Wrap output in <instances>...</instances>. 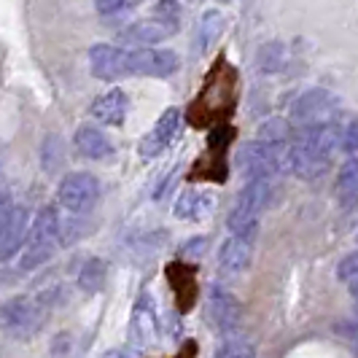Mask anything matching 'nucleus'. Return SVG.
I'll list each match as a JSON object with an SVG mask.
<instances>
[{"label":"nucleus","mask_w":358,"mask_h":358,"mask_svg":"<svg viewBox=\"0 0 358 358\" xmlns=\"http://www.w3.org/2000/svg\"><path fill=\"white\" fill-rule=\"evenodd\" d=\"M46 323L43 296H14L0 307V326L11 340H33Z\"/></svg>","instance_id":"1"},{"label":"nucleus","mask_w":358,"mask_h":358,"mask_svg":"<svg viewBox=\"0 0 358 358\" xmlns=\"http://www.w3.org/2000/svg\"><path fill=\"white\" fill-rule=\"evenodd\" d=\"M62 243V227H59V215L54 208H43L36 215L30 234H27V251L22 253V269H36L43 262H49L54 256V248Z\"/></svg>","instance_id":"2"},{"label":"nucleus","mask_w":358,"mask_h":358,"mask_svg":"<svg viewBox=\"0 0 358 358\" xmlns=\"http://www.w3.org/2000/svg\"><path fill=\"white\" fill-rule=\"evenodd\" d=\"M57 199L73 215L90 213L100 199V180L92 173H68L57 189Z\"/></svg>","instance_id":"3"},{"label":"nucleus","mask_w":358,"mask_h":358,"mask_svg":"<svg viewBox=\"0 0 358 358\" xmlns=\"http://www.w3.org/2000/svg\"><path fill=\"white\" fill-rule=\"evenodd\" d=\"M205 313H208V323L213 326L218 334L229 337L240 329L243 323V305L237 302L232 291L221 286H210L205 294Z\"/></svg>","instance_id":"4"},{"label":"nucleus","mask_w":358,"mask_h":358,"mask_svg":"<svg viewBox=\"0 0 358 358\" xmlns=\"http://www.w3.org/2000/svg\"><path fill=\"white\" fill-rule=\"evenodd\" d=\"M291 116H294V122H299L302 127L331 124L340 116V97L326 90H310L294 103Z\"/></svg>","instance_id":"5"},{"label":"nucleus","mask_w":358,"mask_h":358,"mask_svg":"<svg viewBox=\"0 0 358 358\" xmlns=\"http://www.w3.org/2000/svg\"><path fill=\"white\" fill-rule=\"evenodd\" d=\"M237 164H240V173L248 180L269 178L278 173L280 167V157H278V145H269L264 141H253L245 143L237 154Z\"/></svg>","instance_id":"6"},{"label":"nucleus","mask_w":358,"mask_h":358,"mask_svg":"<svg viewBox=\"0 0 358 358\" xmlns=\"http://www.w3.org/2000/svg\"><path fill=\"white\" fill-rule=\"evenodd\" d=\"M127 71L129 76L167 78L178 71V54L167 49H132L127 52Z\"/></svg>","instance_id":"7"},{"label":"nucleus","mask_w":358,"mask_h":358,"mask_svg":"<svg viewBox=\"0 0 358 358\" xmlns=\"http://www.w3.org/2000/svg\"><path fill=\"white\" fill-rule=\"evenodd\" d=\"M283 164H286V170L291 176H296L302 180H315L329 170V157L315 151L313 145L294 141L291 148L286 151V157H283Z\"/></svg>","instance_id":"8"},{"label":"nucleus","mask_w":358,"mask_h":358,"mask_svg":"<svg viewBox=\"0 0 358 358\" xmlns=\"http://www.w3.org/2000/svg\"><path fill=\"white\" fill-rule=\"evenodd\" d=\"M90 68L94 78L108 81V84L129 76V71H127V52L116 49V46H108V43H94L90 49Z\"/></svg>","instance_id":"9"},{"label":"nucleus","mask_w":358,"mask_h":358,"mask_svg":"<svg viewBox=\"0 0 358 358\" xmlns=\"http://www.w3.org/2000/svg\"><path fill=\"white\" fill-rule=\"evenodd\" d=\"M178 127H180V110L178 108H167V110L159 116L157 127H154L143 141H141V157H143V159H154V157H159L162 151L167 148V143L176 138Z\"/></svg>","instance_id":"10"},{"label":"nucleus","mask_w":358,"mask_h":358,"mask_svg":"<svg viewBox=\"0 0 358 358\" xmlns=\"http://www.w3.org/2000/svg\"><path fill=\"white\" fill-rule=\"evenodd\" d=\"M27 234H30V213H27V208L14 205V213L8 218L6 229L0 232V264L8 262L17 251H22Z\"/></svg>","instance_id":"11"},{"label":"nucleus","mask_w":358,"mask_h":358,"mask_svg":"<svg viewBox=\"0 0 358 358\" xmlns=\"http://www.w3.org/2000/svg\"><path fill=\"white\" fill-rule=\"evenodd\" d=\"M176 33H178V24H170V22H164L159 17H151L129 24L124 30V41L141 43V46H154V43H162V41H167Z\"/></svg>","instance_id":"12"},{"label":"nucleus","mask_w":358,"mask_h":358,"mask_svg":"<svg viewBox=\"0 0 358 358\" xmlns=\"http://www.w3.org/2000/svg\"><path fill=\"white\" fill-rule=\"evenodd\" d=\"M218 267L224 269L227 275H240L251 267V240H243V237H227L221 243V251H218Z\"/></svg>","instance_id":"13"},{"label":"nucleus","mask_w":358,"mask_h":358,"mask_svg":"<svg viewBox=\"0 0 358 358\" xmlns=\"http://www.w3.org/2000/svg\"><path fill=\"white\" fill-rule=\"evenodd\" d=\"M73 145L81 157L87 159H106L113 154V143L108 141V135L94 124H84L76 129V138H73Z\"/></svg>","instance_id":"14"},{"label":"nucleus","mask_w":358,"mask_h":358,"mask_svg":"<svg viewBox=\"0 0 358 358\" xmlns=\"http://www.w3.org/2000/svg\"><path fill=\"white\" fill-rule=\"evenodd\" d=\"M127 110H129V100L122 90H110L106 94H100L94 103H92V116L103 124L119 127L127 119Z\"/></svg>","instance_id":"15"},{"label":"nucleus","mask_w":358,"mask_h":358,"mask_svg":"<svg viewBox=\"0 0 358 358\" xmlns=\"http://www.w3.org/2000/svg\"><path fill=\"white\" fill-rule=\"evenodd\" d=\"M132 340L141 348H151L157 342V313L151 307L148 296H141V302L132 310Z\"/></svg>","instance_id":"16"},{"label":"nucleus","mask_w":358,"mask_h":358,"mask_svg":"<svg viewBox=\"0 0 358 358\" xmlns=\"http://www.w3.org/2000/svg\"><path fill=\"white\" fill-rule=\"evenodd\" d=\"M272 199V186H269V178H259V180H248L245 189L240 192V197L234 202V208H243L248 213L262 215V210L269 205Z\"/></svg>","instance_id":"17"},{"label":"nucleus","mask_w":358,"mask_h":358,"mask_svg":"<svg viewBox=\"0 0 358 358\" xmlns=\"http://www.w3.org/2000/svg\"><path fill=\"white\" fill-rule=\"evenodd\" d=\"M215 197L208 194V192H183L176 205V218H192V221H199L205 215L213 213Z\"/></svg>","instance_id":"18"},{"label":"nucleus","mask_w":358,"mask_h":358,"mask_svg":"<svg viewBox=\"0 0 358 358\" xmlns=\"http://www.w3.org/2000/svg\"><path fill=\"white\" fill-rule=\"evenodd\" d=\"M167 278L178 291V305L180 310H189L197 299V286H194V269L183 267V264H170L167 267Z\"/></svg>","instance_id":"19"},{"label":"nucleus","mask_w":358,"mask_h":358,"mask_svg":"<svg viewBox=\"0 0 358 358\" xmlns=\"http://www.w3.org/2000/svg\"><path fill=\"white\" fill-rule=\"evenodd\" d=\"M224 27H227V19H224L221 11H215V8L205 11L202 19H199V27H197V52L199 54L210 52V49L215 46V41H218L221 33H224Z\"/></svg>","instance_id":"20"},{"label":"nucleus","mask_w":358,"mask_h":358,"mask_svg":"<svg viewBox=\"0 0 358 358\" xmlns=\"http://www.w3.org/2000/svg\"><path fill=\"white\" fill-rule=\"evenodd\" d=\"M337 199L342 208L358 205V159H350L337 176Z\"/></svg>","instance_id":"21"},{"label":"nucleus","mask_w":358,"mask_h":358,"mask_svg":"<svg viewBox=\"0 0 358 358\" xmlns=\"http://www.w3.org/2000/svg\"><path fill=\"white\" fill-rule=\"evenodd\" d=\"M106 278H108V267L103 259L92 256L84 262V267L78 272V288L87 291V294H97L100 288L106 286Z\"/></svg>","instance_id":"22"},{"label":"nucleus","mask_w":358,"mask_h":358,"mask_svg":"<svg viewBox=\"0 0 358 358\" xmlns=\"http://www.w3.org/2000/svg\"><path fill=\"white\" fill-rule=\"evenodd\" d=\"M259 218H262V215L248 213V210H243V208H232V213L227 218V227H229V232L237 234V237L251 240L253 234H256V229H259Z\"/></svg>","instance_id":"23"},{"label":"nucleus","mask_w":358,"mask_h":358,"mask_svg":"<svg viewBox=\"0 0 358 358\" xmlns=\"http://www.w3.org/2000/svg\"><path fill=\"white\" fill-rule=\"evenodd\" d=\"M259 141H264L269 145H280L288 141V124L283 119H269L259 127Z\"/></svg>","instance_id":"24"},{"label":"nucleus","mask_w":358,"mask_h":358,"mask_svg":"<svg viewBox=\"0 0 358 358\" xmlns=\"http://www.w3.org/2000/svg\"><path fill=\"white\" fill-rule=\"evenodd\" d=\"M215 358H256V348L248 340H227L215 350Z\"/></svg>","instance_id":"25"},{"label":"nucleus","mask_w":358,"mask_h":358,"mask_svg":"<svg viewBox=\"0 0 358 358\" xmlns=\"http://www.w3.org/2000/svg\"><path fill=\"white\" fill-rule=\"evenodd\" d=\"M280 65H283V46L280 43L262 46V52H259V68L264 73H275Z\"/></svg>","instance_id":"26"},{"label":"nucleus","mask_w":358,"mask_h":358,"mask_svg":"<svg viewBox=\"0 0 358 358\" xmlns=\"http://www.w3.org/2000/svg\"><path fill=\"white\" fill-rule=\"evenodd\" d=\"M337 278H340L342 283H348V286L358 283V251L348 253V256L342 259L340 267H337Z\"/></svg>","instance_id":"27"},{"label":"nucleus","mask_w":358,"mask_h":358,"mask_svg":"<svg viewBox=\"0 0 358 358\" xmlns=\"http://www.w3.org/2000/svg\"><path fill=\"white\" fill-rule=\"evenodd\" d=\"M232 138H234L232 127H227V124L215 127L213 132H210V138H208V143H210V151H213V154H224Z\"/></svg>","instance_id":"28"},{"label":"nucleus","mask_w":358,"mask_h":358,"mask_svg":"<svg viewBox=\"0 0 358 358\" xmlns=\"http://www.w3.org/2000/svg\"><path fill=\"white\" fill-rule=\"evenodd\" d=\"M154 17L164 19V22H170V24H180L178 0H159V3L154 6Z\"/></svg>","instance_id":"29"},{"label":"nucleus","mask_w":358,"mask_h":358,"mask_svg":"<svg viewBox=\"0 0 358 358\" xmlns=\"http://www.w3.org/2000/svg\"><path fill=\"white\" fill-rule=\"evenodd\" d=\"M94 6H97L100 14L110 17V14H122V11H127V8H132L135 0H94Z\"/></svg>","instance_id":"30"},{"label":"nucleus","mask_w":358,"mask_h":358,"mask_svg":"<svg viewBox=\"0 0 358 358\" xmlns=\"http://www.w3.org/2000/svg\"><path fill=\"white\" fill-rule=\"evenodd\" d=\"M342 148H345L348 154H356L358 151V119L342 129Z\"/></svg>","instance_id":"31"},{"label":"nucleus","mask_w":358,"mask_h":358,"mask_svg":"<svg viewBox=\"0 0 358 358\" xmlns=\"http://www.w3.org/2000/svg\"><path fill=\"white\" fill-rule=\"evenodd\" d=\"M205 248H208V240H205V237H192V240L183 243L180 253H183L186 259H199V256L205 253Z\"/></svg>","instance_id":"32"},{"label":"nucleus","mask_w":358,"mask_h":358,"mask_svg":"<svg viewBox=\"0 0 358 358\" xmlns=\"http://www.w3.org/2000/svg\"><path fill=\"white\" fill-rule=\"evenodd\" d=\"M14 213V202H11V192L8 189H3L0 192V232L6 229V224H8V218Z\"/></svg>","instance_id":"33"},{"label":"nucleus","mask_w":358,"mask_h":358,"mask_svg":"<svg viewBox=\"0 0 358 358\" xmlns=\"http://www.w3.org/2000/svg\"><path fill=\"white\" fill-rule=\"evenodd\" d=\"M103 358H135L132 350H127V348H116V350H108Z\"/></svg>","instance_id":"34"},{"label":"nucleus","mask_w":358,"mask_h":358,"mask_svg":"<svg viewBox=\"0 0 358 358\" xmlns=\"http://www.w3.org/2000/svg\"><path fill=\"white\" fill-rule=\"evenodd\" d=\"M340 329L345 331V334H348V337H358V315H356V318H353L350 323H345V326H340Z\"/></svg>","instance_id":"35"},{"label":"nucleus","mask_w":358,"mask_h":358,"mask_svg":"<svg viewBox=\"0 0 358 358\" xmlns=\"http://www.w3.org/2000/svg\"><path fill=\"white\" fill-rule=\"evenodd\" d=\"M350 294H353V302L358 305V283H353V286H350Z\"/></svg>","instance_id":"36"},{"label":"nucleus","mask_w":358,"mask_h":358,"mask_svg":"<svg viewBox=\"0 0 358 358\" xmlns=\"http://www.w3.org/2000/svg\"><path fill=\"white\" fill-rule=\"evenodd\" d=\"M3 189H6V180H3V176H0V192H3Z\"/></svg>","instance_id":"37"},{"label":"nucleus","mask_w":358,"mask_h":358,"mask_svg":"<svg viewBox=\"0 0 358 358\" xmlns=\"http://www.w3.org/2000/svg\"><path fill=\"white\" fill-rule=\"evenodd\" d=\"M218 3H232V0H218Z\"/></svg>","instance_id":"38"},{"label":"nucleus","mask_w":358,"mask_h":358,"mask_svg":"<svg viewBox=\"0 0 358 358\" xmlns=\"http://www.w3.org/2000/svg\"><path fill=\"white\" fill-rule=\"evenodd\" d=\"M194 3H197V0H194Z\"/></svg>","instance_id":"39"}]
</instances>
